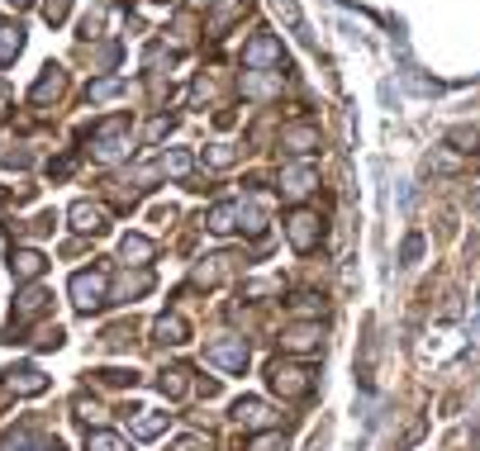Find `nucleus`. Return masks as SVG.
Masks as SVG:
<instances>
[{
	"label": "nucleus",
	"instance_id": "nucleus-34",
	"mask_svg": "<svg viewBox=\"0 0 480 451\" xmlns=\"http://www.w3.org/2000/svg\"><path fill=\"white\" fill-rule=\"evenodd\" d=\"M95 380H101V385H120V390H134V385H138V376H134V371H120V366L95 371Z\"/></svg>",
	"mask_w": 480,
	"mask_h": 451
},
{
	"label": "nucleus",
	"instance_id": "nucleus-20",
	"mask_svg": "<svg viewBox=\"0 0 480 451\" xmlns=\"http://www.w3.org/2000/svg\"><path fill=\"white\" fill-rule=\"evenodd\" d=\"M43 266H48V257L34 252V247H14L10 252V271H14V280H24V286L43 276Z\"/></svg>",
	"mask_w": 480,
	"mask_h": 451
},
{
	"label": "nucleus",
	"instance_id": "nucleus-32",
	"mask_svg": "<svg viewBox=\"0 0 480 451\" xmlns=\"http://www.w3.org/2000/svg\"><path fill=\"white\" fill-rule=\"evenodd\" d=\"M247 451H286V432H276V428H267V432H253V442H247Z\"/></svg>",
	"mask_w": 480,
	"mask_h": 451
},
{
	"label": "nucleus",
	"instance_id": "nucleus-14",
	"mask_svg": "<svg viewBox=\"0 0 480 451\" xmlns=\"http://www.w3.org/2000/svg\"><path fill=\"white\" fill-rule=\"evenodd\" d=\"M67 219L76 233H105L110 228V214H105V205H95V199H76L67 209Z\"/></svg>",
	"mask_w": 480,
	"mask_h": 451
},
{
	"label": "nucleus",
	"instance_id": "nucleus-55",
	"mask_svg": "<svg viewBox=\"0 0 480 451\" xmlns=\"http://www.w3.org/2000/svg\"><path fill=\"white\" fill-rule=\"evenodd\" d=\"M39 451H62V442H43Z\"/></svg>",
	"mask_w": 480,
	"mask_h": 451
},
{
	"label": "nucleus",
	"instance_id": "nucleus-26",
	"mask_svg": "<svg viewBox=\"0 0 480 451\" xmlns=\"http://www.w3.org/2000/svg\"><path fill=\"white\" fill-rule=\"evenodd\" d=\"M147 290H153V271H147V266H138L134 276L120 280V290H114L110 299H138V295H147Z\"/></svg>",
	"mask_w": 480,
	"mask_h": 451
},
{
	"label": "nucleus",
	"instance_id": "nucleus-54",
	"mask_svg": "<svg viewBox=\"0 0 480 451\" xmlns=\"http://www.w3.org/2000/svg\"><path fill=\"white\" fill-rule=\"evenodd\" d=\"M214 5V0H191V10H209Z\"/></svg>",
	"mask_w": 480,
	"mask_h": 451
},
{
	"label": "nucleus",
	"instance_id": "nucleus-11",
	"mask_svg": "<svg viewBox=\"0 0 480 451\" xmlns=\"http://www.w3.org/2000/svg\"><path fill=\"white\" fill-rule=\"evenodd\" d=\"M309 190H319V172H314L309 162L280 166V195H286V199H305Z\"/></svg>",
	"mask_w": 480,
	"mask_h": 451
},
{
	"label": "nucleus",
	"instance_id": "nucleus-24",
	"mask_svg": "<svg viewBox=\"0 0 480 451\" xmlns=\"http://www.w3.org/2000/svg\"><path fill=\"white\" fill-rule=\"evenodd\" d=\"M205 228L209 233H234L238 228V199H219L205 209Z\"/></svg>",
	"mask_w": 480,
	"mask_h": 451
},
{
	"label": "nucleus",
	"instance_id": "nucleus-45",
	"mask_svg": "<svg viewBox=\"0 0 480 451\" xmlns=\"http://www.w3.org/2000/svg\"><path fill=\"white\" fill-rule=\"evenodd\" d=\"M419 252H423V238H419V233H409V238H404V247H400L404 266H413V261H419Z\"/></svg>",
	"mask_w": 480,
	"mask_h": 451
},
{
	"label": "nucleus",
	"instance_id": "nucleus-3",
	"mask_svg": "<svg viewBox=\"0 0 480 451\" xmlns=\"http://www.w3.org/2000/svg\"><path fill=\"white\" fill-rule=\"evenodd\" d=\"M67 290H72V305H76L81 314H95L101 305H110V271H105V266H91V271H76Z\"/></svg>",
	"mask_w": 480,
	"mask_h": 451
},
{
	"label": "nucleus",
	"instance_id": "nucleus-22",
	"mask_svg": "<svg viewBox=\"0 0 480 451\" xmlns=\"http://www.w3.org/2000/svg\"><path fill=\"white\" fill-rule=\"evenodd\" d=\"M167 419H172V413H147V409H138V413H129V432L143 438V442H153V438L167 432Z\"/></svg>",
	"mask_w": 480,
	"mask_h": 451
},
{
	"label": "nucleus",
	"instance_id": "nucleus-15",
	"mask_svg": "<svg viewBox=\"0 0 480 451\" xmlns=\"http://www.w3.org/2000/svg\"><path fill=\"white\" fill-rule=\"evenodd\" d=\"M153 332H157L162 347H186V342H191V323H186V314H181V309L162 314V319L153 323Z\"/></svg>",
	"mask_w": 480,
	"mask_h": 451
},
{
	"label": "nucleus",
	"instance_id": "nucleus-36",
	"mask_svg": "<svg viewBox=\"0 0 480 451\" xmlns=\"http://www.w3.org/2000/svg\"><path fill=\"white\" fill-rule=\"evenodd\" d=\"M29 342H34L39 352H53V347H62V328H58V323H43V328H39Z\"/></svg>",
	"mask_w": 480,
	"mask_h": 451
},
{
	"label": "nucleus",
	"instance_id": "nucleus-17",
	"mask_svg": "<svg viewBox=\"0 0 480 451\" xmlns=\"http://www.w3.org/2000/svg\"><path fill=\"white\" fill-rule=\"evenodd\" d=\"M286 309H290L300 323H319L324 314H328V299H324L319 290H295V295L286 299Z\"/></svg>",
	"mask_w": 480,
	"mask_h": 451
},
{
	"label": "nucleus",
	"instance_id": "nucleus-47",
	"mask_svg": "<svg viewBox=\"0 0 480 451\" xmlns=\"http://www.w3.org/2000/svg\"><path fill=\"white\" fill-rule=\"evenodd\" d=\"M428 172H461V157H452V153H438V162H428Z\"/></svg>",
	"mask_w": 480,
	"mask_h": 451
},
{
	"label": "nucleus",
	"instance_id": "nucleus-33",
	"mask_svg": "<svg viewBox=\"0 0 480 451\" xmlns=\"http://www.w3.org/2000/svg\"><path fill=\"white\" fill-rule=\"evenodd\" d=\"M452 147H457L461 157L480 153V128H452Z\"/></svg>",
	"mask_w": 480,
	"mask_h": 451
},
{
	"label": "nucleus",
	"instance_id": "nucleus-2",
	"mask_svg": "<svg viewBox=\"0 0 480 451\" xmlns=\"http://www.w3.org/2000/svg\"><path fill=\"white\" fill-rule=\"evenodd\" d=\"M286 243H290L300 257H309L314 247L324 243V219H319V209H305V205H295V209L286 214Z\"/></svg>",
	"mask_w": 480,
	"mask_h": 451
},
{
	"label": "nucleus",
	"instance_id": "nucleus-19",
	"mask_svg": "<svg viewBox=\"0 0 480 451\" xmlns=\"http://www.w3.org/2000/svg\"><path fill=\"white\" fill-rule=\"evenodd\" d=\"M5 390H10V394H29V399H34V394L48 390V376L39 371V366H14V371L5 376Z\"/></svg>",
	"mask_w": 480,
	"mask_h": 451
},
{
	"label": "nucleus",
	"instance_id": "nucleus-13",
	"mask_svg": "<svg viewBox=\"0 0 480 451\" xmlns=\"http://www.w3.org/2000/svg\"><path fill=\"white\" fill-rule=\"evenodd\" d=\"M253 10V0H214L209 5V14H205V29H209V39H219V33L234 24V20H243V14Z\"/></svg>",
	"mask_w": 480,
	"mask_h": 451
},
{
	"label": "nucleus",
	"instance_id": "nucleus-5",
	"mask_svg": "<svg viewBox=\"0 0 480 451\" xmlns=\"http://www.w3.org/2000/svg\"><path fill=\"white\" fill-rule=\"evenodd\" d=\"M48 299H53V295H48V290L39 286V280H29V286H24L20 295H14V314H10L5 342H14V332H24L29 323H34V319H39V314L48 309Z\"/></svg>",
	"mask_w": 480,
	"mask_h": 451
},
{
	"label": "nucleus",
	"instance_id": "nucleus-41",
	"mask_svg": "<svg viewBox=\"0 0 480 451\" xmlns=\"http://www.w3.org/2000/svg\"><path fill=\"white\" fill-rule=\"evenodd\" d=\"M438 238H442V243L457 238V209H447V205L438 209Z\"/></svg>",
	"mask_w": 480,
	"mask_h": 451
},
{
	"label": "nucleus",
	"instance_id": "nucleus-28",
	"mask_svg": "<svg viewBox=\"0 0 480 451\" xmlns=\"http://www.w3.org/2000/svg\"><path fill=\"white\" fill-rule=\"evenodd\" d=\"M86 451H129V442L120 438V432H110V428H91L86 432Z\"/></svg>",
	"mask_w": 480,
	"mask_h": 451
},
{
	"label": "nucleus",
	"instance_id": "nucleus-27",
	"mask_svg": "<svg viewBox=\"0 0 480 451\" xmlns=\"http://www.w3.org/2000/svg\"><path fill=\"white\" fill-rule=\"evenodd\" d=\"M120 95H124V81L120 76H101V81H91V86H86L91 105H105V100H120Z\"/></svg>",
	"mask_w": 480,
	"mask_h": 451
},
{
	"label": "nucleus",
	"instance_id": "nucleus-8",
	"mask_svg": "<svg viewBox=\"0 0 480 451\" xmlns=\"http://www.w3.org/2000/svg\"><path fill=\"white\" fill-rule=\"evenodd\" d=\"M205 361L214 371H228V376H243L247 371V342L243 338H219L205 347Z\"/></svg>",
	"mask_w": 480,
	"mask_h": 451
},
{
	"label": "nucleus",
	"instance_id": "nucleus-38",
	"mask_svg": "<svg viewBox=\"0 0 480 451\" xmlns=\"http://www.w3.org/2000/svg\"><path fill=\"white\" fill-rule=\"evenodd\" d=\"M91 62L101 66V72H110V66L120 62V43H101V48H91Z\"/></svg>",
	"mask_w": 480,
	"mask_h": 451
},
{
	"label": "nucleus",
	"instance_id": "nucleus-39",
	"mask_svg": "<svg viewBox=\"0 0 480 451\" xmlns=\"http://www.w3.org/2000/svg\"><path fill=\"white\" fill-rule=\"evenodd\" d=\"M172 451H214V442L205 438V432H186V438H176Z\"/></svg>",
	"mask_w": 480,
	"mask_h": 451
},
{
	"label": "nucleus",
	"instance_id": "nucleus-10",
	"mask_svg": "<svg viewBox=\"0 0 480 451\" xmlns=\"http://www.w3.org/2000/svg\"><path fill=\"white\" fill-rule=\"evenodd\" d=\"M280 147H286L290 157H309L324 147V133H319V124H286L280 128Z\"/></svg>",
	"mask_w": 480,
	"mask_h": 451
},
{
	"label": "nucleus",
	"instance_id": "nucleus-37",
	"mask_svg": "<svg viewBox=\"0 0 480 451\" xmlns=\"http://www.w3.org/2000/svg\"><path fill=\"white\" fill-rule=\"evenodd\" d=\"M29 447H34V423H20L5 438V451H29Z\"/></svg>",
	"mask_w": 480,
	"mask_h": 451
},
{
	"label": "nucleus",
	"instance_id": "nucleus-44",
	"mask_svg": "<svg viewBox=\"0 0 480 451\" xmlns=\"http://www.w3.org/2000/svg\"><path fill=\"white\" fill-rule=\"evenodd\" d=\"M43 20L62 24V20H67V0H43Z\"/></svg>",
	"mask_w": 480,
	"mask_h": 451
},
{
	"label": "nucleus",
	"instance_id": "nucleus-57",
	"mask_svg": "<svg viewBox=\"0 0 480 451\" xmlns=\"http://www.w3.org/2000/svg\"><path fill=\"white\" fill-rule=\"evenodd\" d=\"M10 5H24V0H10Z\"/></svg>",
	"mask_w": 480,
	"mask_h": 451
},
{
	"label": "nucleus",
	"instance_id": "nucleus-35",
	"mask_svg": "<svg viewBox=\"0 0 480 451\" xmlns=\"http://www.w3.org/2000/svg\"><path fill=\"white\" fill-rule=\"evenodd\" d=\"M234 157H238V153H234V147H228V143H209V147H205V162L214 166V172H224V166H234Z\"/></svg>",
	"mask_w": 480,
	"mask_h": 451
},
{
	"label": "nucleus",
	"instance_id": "nucleus-50",
	"mask_svg": "<svg viewBox=\"0 0 480 451\" xmlns=\"http://www.w3.org/2000/svg\"><path fill=\"white\" fill-rule=\"evenodd\" d=\"M0 162H5V166H29V153H5Z\"/></svg>",
	"mask_w": 480,
	"mask_h": 451
},
{
	"label": "nucleus",
	"instance_id": "nucleus-18",
	"mask_svg": "<svg viewBox=\"0 0 480 451\" xmlns=\"http://www.w3.org/2000/svg\"><path fill=\"white\" fill-rule=\"evenodd\" d=\"M234 419H238L243 428H253V432L276 428V413H271V404H262V399H238V404H234Z\"/></svg>",
	"mask_w": 480,
	"mask_h": 451
},
{
	"label": "nucleus",
	"instance_id": "nucleus-56",
	"mask_svg": "<svg viewBox=\"0 0 480 451\" xmlns=\"http://www.w3.org/2000/svg\"><path fill=\"white\" fill-rule=\"evenodd\" d=\"M5 394H10V390H5V385H0V409H5Z\"/></svg>",
	"mask_w": 480,
	"mask_h": 451
},
{
	"label": "nucleus",
	"instance_id": "nucleus-42",
	"mask_svg": "<svg viewBox=\"0 0 480 451\" xmlns=\"http://www.w3.org/2000/svg\"><path fill=\"white\" fill-rule=\"evenodd\" d=\"M276 14H280V20H286L290 29H305V14H300V5H295V0H276Z\"/></svg>",
	"mask_w": 480,
	"mask_h": 451
},
{
	"label": "nucleus",
	"instance_id": "nucleus-1",
	"mask_svg": "<svg viewBox=\"0 0 480 451\" xmlns=\"http://www.w3.org/2000/svg\"><path fill=\"white\" fill-rule=\"evenodd\" d=\"M267 385H271V394L286 399V404H300V399L314 394V371L295 357H280L267 366Z\"/></svg>",
	"mask_w": 480,
	"mask_h": 451
},
{
	"label": "nucleus",
	"instance_id": "nucleus-9",
	"mask_svg": "<svg viewBox=\"0 0 480 451\" xmlns=\"http://www.w3.org/2000/svg\"><path fill=\"white\" fill-rule=\"evenodd\" d=\"M319 347H324V323H290L280 332V352H290V357H309Z\"/></svg>",
	"mask_w": 480,
	"mask_h": 451
},
{
	"label": "nucleus",
	"instance_id": "nucleus-31",
	"mask_svg": "<svg viewBox=\"0 0 480 451\" xmlns=\"http://www.w3.org/2000/svg\"><path fill=\"white\" fill-rule=\"evenodd\" d=\"M191 166H195V157L186 153V147H172V153L162 157V172L167 176H191Z\"/></svg>",
	"mask_w": 480,
	"mask_h": 451
},
{
	"label": "nucleus",
	"instance_id": "nucleus-21",
	"mask_svg": "<svg viewBox=\"0 0 480 451\" xmlns=\"http://www.w3.org/2000/svg\"><path fill=\"white\" fill-rule=\"evenodd\" d=\"M134 342H138V323H134V319H120V323H110V328L101 332V347H105V352H129Z\"/></svg>",
	"mask_w": 480,
	"mask_h": 451
},
{
	"label": "nucleus",
	"instance_id": "nucleus-25",
	"mask_svg": "<svg viewBox=\"0 0 480 451\" xmlns=\"http://www.w3.org/2000/svg\"><path fill=\"white\" fill-rule=\"evenodd\" d=\"M153 252H157V247H153V238H143V233H124V238H120V257L129 266H147Z\"/></svg>",
	"mask_w": 480,
	"mask_h": 451
},
{
	"label": "nucleus",
	"instance_id": "nucleus-4",
	"mask_svg": "<svg viewBox=\"0 0 480 451\" xmlns=\"http://www.w3.org/2000/svg\"><path fill=\"white\" fill-rule=\"evenodd\" d=\"M91 153L101 157V162L129 157V119H124V114H114V119L95 124V133H91Z\"/></svg>",
	"mask_w": 480,
	"mask_h": 451
},
{
	"label": "nucleus",
	"instance_id": "nucleus-43",
	"mask_svg": "<svg viewBox=\"0 0 480 451\" xmlns=\"http://www.w3.org/2000/svg\"><path fill=\"white\" fill-rule=\"evenodd\" d=\"M76 419H86V423H101V404H95V399H86V394H76Z\"/></svg>",
	"mask_w": 480,
	"mask_h": 451
},
{
	"label": "nucleus",
	"instance_id": "nucleus-16",
	"mask_svg": "<svg viewBox=\"0 0 480 451\" xmlns=\"http://www.w3.org/2000/svg\"><path fill=\"white\" fill-rule=\"evenodd\" d=\"M62 95H67V72H62V66H43V76L34 81L29 100H34V105H53Z\"/></svg>",
	"mask_w": 480,
	"mask_h": 451
},
{
	"label": "nucleus",
	"instance_id": "nucleus-48",
	"mask_svg": "<svg viewBox=\"0 0 480 451\" xmlns=\"http://www.w3.org/2000/svg\"><path fill=\"white\" fill-rule=\"evenodd\" d=\"M172 219H176L172 205H157V209H153V224H172Z\"/></svg>",
	"mask_w": 480,
	"mask_h": 451
},
{
	"label": "nucleus",
	"instance_id": "nucleus-53",
	"mask_svg": "<svg viewBox=\"0 0 480 451\" xmlns=\"http://www.w3.org/2000/svg\"><path fill=\"white\" fill-rule=\"evenodd\" d=\"M5 110H10V91L0 86V119H5Z\"/></svg>",
	"mask_w": 480,
	"mask_h": 451
},
{
	"label": "nucleus",
	"instance_id": "nucleus-46",
	"mask_svg": "<svg viewBox=\"0 0 480 451\" xmlns=\"http://www.w3.org/2000/svg\"><path fill=\"white\" fill-rule=\"evenodd\" d=\"M191 33H195V20H191V14H181V20L172 24V39L176 43H191Z\"/></svg>",
	"mask_w": 480,
	"mask_h": 451
},
{
	"label": "nucleus",
	"instance_id": "nucleus-6",
	"mask_svg": "<svg viewBox=\"0 0 480 451\" xmlns=\"http://www.w3.org/2000/svg\"><path fill=\"white\" fill-rule=\"evenodd\" d=\"M238 261H243V257H234V252H214V257H205V261L191 271V286H195V290L224 286V280H234V276H238Z\"/></svg>",
	"mask_w": 480,
	"mask_h": 451
},
{
	"label": "nucleus",
	"instance_id": "nucleus-58",
	"mask_svg": "<svg viewBox=\"0 0 480 451\" xmlns=\"http://www.w3.org/2000/svg\"><path fill=\"white\" fill-rule=\"evenodd\" d=\"M0 199H5V186H0Z\"/></svg>",
	"mask_w": 480,
	"mask_h": 451
},
{
	"label": "nucleus",
	"instance_id": "nucleus-12",
	"mask_svg": "<svg viewBox=\"0 0 480 451\" xmlns=\"http://www.w3.org/2000/svg\"><path fill=\"white\" fill-rule=\"evenodd\" d=\"M195 371H191V366H162V371H157V390H162V399H191L195 394V380H191Z\"/></svg>",
	"mask_w": 480,
	"mask_h": 451
},
{
	"label": "nucleus",
	"instance_id": "nucleus-49",
	"mask_svg": "<svg viewBox=\"0 0 480 451\" xmlns=\"http://www.w3.org/2000/svg\"><path fill=\"white\" fill-rule=\"evenodd\" d=\"M29 233H53V214H39V219L29 224Z\"/></svg>",
	"mask_w": 480,
	"mask_h": 451
},
{
	"label": "nucleus",
	"instance_id": "nucleus-30",
	"mask_svg": "<svg viewBox=\"0 0 480 451\" xmlns=\"http://www.w3.org/2000/svg\"><path fill=\"white\" fill-rule=\"evenodd\" d=\"M20 53H24V29H20V24H14V29H0V66L14 62Z\"/></svg>",
	"mask_w": 480,
	"mask_h": 451
},
{
	"label": "nucleus",
	"instance_id": "nucleus-23",
	"mask_svg": "<svg viewBox=\"0 0 480 451\" xmlns=\"http://www.w3.org/2000/svg\"><path fill=\"white\" fill-rule=\"evenodd\" d=\"M243 95L247 100H276L280 95L276 72H243Z\"/></svg>",
	"mask_w": 480,
	"mask_h": 451
},
{
	"label": "nucleus",
	"instance_id": "nucleus-7",
	"mask_svg": "<svg viewBox=\"0 0 480 451\" xmlns=\"http://www.w3.org/2000/svg\"><path fill=\"white\" fill-rule=\"evenodd\" d=\"M280 39L276 33H253V39L243 43V66L247 72H271V66H280Z\"/></svg>",
	"mask_w": 480,
	"mask_h": 451
},
{
	"label": "nucleus",
	"instance_id": "nucleus-51",
	"mask_svg": "<svg viewBox=\"0 0 480 451\" xmlns=\"http://www.w3.org/2000/svg\"><path fill=\"white\" fill-rule=\"evenodd\" d=\"M195 390H200L205 399H214V394H219V380H200V385H195Z\"/></svg>",
	"mask_w": 480,
	"mask_h": 451
},
{
	"label": "nucleus",
	"instance_id": "nucleus-29",
	"mask_svg": "<svg viewBox=\"0 0 480 451\" xmlns=\"http://www.w3.org/2000/svg\"><path fill=\"white\" fill-rule=\"evenodd\" d=\"M280 290H286V286H280L276 276H267V280H243V299H257V305H262V299H280Z\"/></svg>",
	"mask_w": 480,
	"mask_h": 451
},
{
	"label": "nucleus",
	"instance_id": "nucleus-52",
	"mask_svg": "<svg viewBox=\"0 0 480 451\" xmlns=\"http://www.w3.org/2000/svg\"><path fill=\"white\" fill-rule=\"evenodd\" d=\"M467 209H480V186H476V190H467Z\"/></svg>",
	"mask_w": 480,
	"mask_h": 451
},
{
	"label": "nucleus",
	"instance_id": "nucleus-40",
	"mask_svg": "<svg viewBox=\"0 0 480 451\" xmlns=\"http://www.w3.org/2000/svg\"><path fill=\"white\" fill-rule=\"evenodd\" d=\"M172 124H176L172 114H157V119L143 128V138H147V143H162V138H167V133H172Z\"/></svg>",
	"mask_w": 480,
	"mask_h": 451
}]
</instances>
